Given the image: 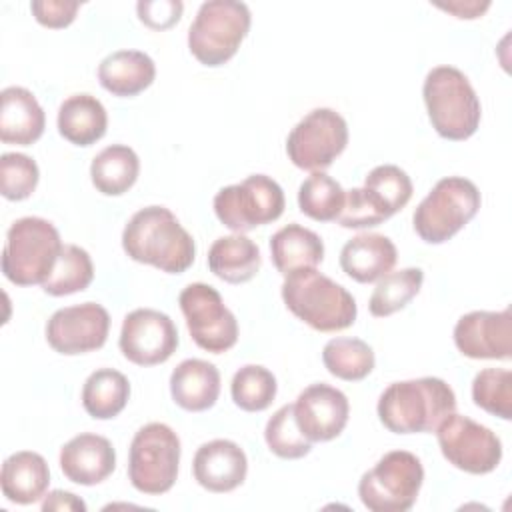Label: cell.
Listing matches in <instances>:
<instances>
[{"instance_id":"6da1fadb","label":"cell","mask_w":512,"mask_h":512,"mask_svg":"<svg viewBox=\"0 0 512 512\" xmlns=\"http://www.w3.org/2000/svg\"><path fill=\"white\" fill-rule=\"evenodd\" d=\"M122 248L132 260L168 274L188 270L196 256L194 238L164 206L138 210L124 226Z\"/></svg>"},{"instance_id":"7a4b0ae2","label":"cell","mask_w":512,"mask_h":512,"mask_svg":"<svg viewBox=\"0 0 512 512\" xmlns=\"http://www.w3.org/2000/svg\"><path fill=\"white\" fill-rule=\"evenodd\" d=\"M378 418L394 434L436 432L456 410L454 390L436 376L392 382L378 398Z\"/></svg>"},{"instance_id":"3957f363","label":"cell","mask_w":512,"mask_h":512,"mask_svg":"<svg viewBox=\"0 0 512 512\" xmlns=\"http://www.w3.org/2000/svg\"><path fill=\"white\" fill-rule=\"evenodd\" d=\"M282 300L296 318L318 332L344 330L358 314L354 296L316 268L284 276Z\"/></svg>"},{"instance_id":"277c9868","label":"cell","mask_w":512,"mask_h":512,"mask_svg":"<svg viewBox=\"0 0 512 512\" xmlns=\"http://www.w3.org/2000/svg\"><path fill=\"white\" fill-rule=\"evenodd\" d=\"M422 96L430 124L442 138L466 140L478 130L482 106L462 70L454 66L432 68L424 78Z\"/></svg>"},{"instance_id":"5b68a950","label":"cell","mask_w":512,"mask_h":512,"mask_svg":"<svg viewBox=\"0 0 512 512\" xmlns=\"http://www.w3.org/2000/svg\"><path fill=\"white\" fill-rule=\"evenodd\" d=\"M60 234L52 222L24 216L12 222L2 250V272L16 286L44 284L62 250Z\"/></svg>"},{"instance_id":"8992f818","label":"cell","mask_w":512,"mask_h":512,"mask_svg":"<svg viewBox=\"0 0 512 512\" xmlns=\"http://www.w3.org/2000/svg\"><path fill=\"white\" fill-rule=\"evenodd\" d=\"M250 10L236 0H208L188 28V48L204 66L226 64L250 30Z\"/></svg>"},{"instance_id":"52a82bcc","label":"cell","mask_w":512,"mask_h":512,"mask_svg":"<svg viewBox=\"0 0 512 512\" xmlns=\"http://www.w3.org/2000/svg\"><path fill=\"white\" fill-rule=\"evenodd\" d=\"M480 202V190L472 180L446 176L434 184L414 210V230L424 242L442 244L478 214Z\"/></svg>"},{"instance_id":"ba28073f","label":"cell","mask_w":512,"mask_h":512,"mask_svg":"<svg viewBox=\"0 0 512 512\" xmlns=\"http://www.w3.org/2000/svg\"><path fill=\"white\" fill-rule=\"evenodd\" d=\"M410 176L394 164L372 168L362 188L346 192L338 224L344 228H372L402 210L412 198Z\"/></svg>"},{"instance_id":"9c48e42d","label":"cell","mask_w":512,"mask_h":512,"mask_svg":"<svg viewBox=\"0 0 512 512\" xmlns=\"http://www.w3.org/2000/svg\"><path fill=\"white\" fill-rule=\"evenodd\" d=\"M422 482L420 458L406 450H392L362 474L358 496L370 512H406L414 506Z\"/></svg>"},{"instance_id":"30bf717a","label":"cell","mask_w":512,"mask_h":512,"mask_svg":"<svg viewBox=\"0 0 512 512\" xmlns=\"http://www.w3.org/2000/svg\"><path fill=\"white\" fill-rule=\"evenodd\" d=\"M180 438L162 422L142 426L130 444L128 478L132 486L150 496L168 492L178 478Z\"/></svg>"},{"instance_id":"8fae6325","label":"cell","mask_w":512,"mask_h":512,"mask_svg":"<svg viewBox=\"0 0 512 512\" xmlns=\"http://www.w3.org/2000/svg\"><path fill=\"white\" fill-rule=\"evenodd\" d=\"M284 206L280 184L266 174H252L240 184L220 188L214 196L216 218L236 234L278 220Z\"/></svg>"},{"instance_id":"7c38bea8","label":"cell","mask_w":512,"mask_h":512,"mask_svg":"<svg viewBox=\"0 0 512 512\" xmlns=\"http://www.w3.org/2000/svg\"><path fill=\"white\" fill-rule=\"evenodd\" d=\"M348 144V124L332 108H314L288 134L286 154L302 170L322 172Z\"/></svg>"},{"instance_id":"4fadbf2b","label":"cell","mask_w":512,"mask_h":512,"mask_svg":"<svg viewBox=\"0 0 512 512\" xmlns=\"http://www.w3.org/2000/svg\"><path fill=\"white\" fill-rule=\"evenodd\" d=\"M178 304L196 346L212 354H222L236 344V316L224 306V300L214 286L192 282L180 292Z\"/></svg>"},{"instance_id":"5bb4252c","label":"cell","mask_w":512,"mask_h":512,"mask_svg":"<svg viewBox=\"0 0 512 512\" xmlns=\"http://www.w3.org/2000/svg\"><path fill=\"white\" fill-rule=\"evenodd\" d=\"M442 456L468 474H488L502 460V442L486 426L452 412L436 428Z\"/></svg>"},{"instance_id":"9a60e30c","label":"cell","mask_w":512,"mask_h":512,"mask_svg":"<svg viewBox=\"0 0 512 512\" xmlns=\"http://www.w3.org/2000/svg\"><path fill=\"white\" fill-rule=\"evenodd\" d=\"M118 344L132 364L156 366L176 352L178 330L168 314L154 308H136L126 314Z\"/></svg>"},{"instance_id":"2e32d148","label":"cell","mask_w":512,"mask_h":512,"mask_svg":"<svg viewBox=\"0 0 512 512\" xmlns=\"http://www.w3.org/2000/svg\"><path fill=\"white\" fill-rule=\"evenodd\" d=\"M110 332V314L96 302L56 310L46 322V340L66 356L86 354L104 346Z\"/></svg>"},{"instance_id":"e0dca14e","label":"cell","mask_w":512,"mask_h":512,"mask_svg":"<svg viewBox=\"0 0 512 512\" xmlns=\"http://www.w3.org/2000/svg\"><path fill=\"white\" fill-rule=\"evenodd\" d=\"M454 344L460 354L474 360H508L512 354L510 310H474L460 316L454 326Z\"/></svg>"},{"instance_id":"ac0fdd59","label":"cell","mask_w":512,"mask_h":512,"mask_svg":"<svg viewBox=\"0 0 512 512\" xmlns=\"http://www.w3.org/2000/svg\"><path fill=\"white\" fill-rule=\"evenodd\" d=\"M350 404L342 390L318 382L304 388L294 402V418L310 442H328L348 424Z\"/></svg>"},{"instance_id":"d6986e66","label":"cell","mask_w":512,"mask_h":512,"mask_svg":"<svg viewBox=\"0 0 512 512\" xmlns=\"http://www.w3.org/2000/svg\"><path fill=\"white\" fill-rule=\"evenodd\" d=\"M194 480L208 492H232L246 480L248 458L244 450L224 438L204 442L192 460Z\"/></svg>"},{"instance_id":"ffe728a7","label":"cell","mask_w":512,"mask_h":512,"mask_svg":"<svg viewBox=\"0 0 512 512\" xmlns=\"http://www.w3.org/2000/svg\"><path fill=\"white\" fill-rule=\"evenodd\" d=\"M60 468L74 484H100L116 468L114 446L104 436L82 432L62 446Z\"/></svg>"},{"instance_id":"44dd1931","label":"cell","mask_w":512,"mask_h":512,"mask_svg":"<svg viewBox=\"0 0 512 512\" xmlns=\"http://www.w3.org/2000/svg\"><path fill=\"white\" fill-rule=\"evenodd\" d=\"M0 140L4 144L30 146L46 126V116L36 96L22 86H8L0 92Z\"/></svg>"},{"instance_id":"7402d4cb","label":"cell","mask_w":512,"mask_h":512,"mask_svg":"<svg viewBox=\"0 0 512 512\" xmlns=\"http://www.w3.org/2000/svg\"><path fill=\"white\" fill-rule=\"evenodd\" d=\"M398 260L394 242L384 234H358L340 250L342 270L356 282L368 284L392 272Z\"/></svg>"},{"instance_id":"603a6c76","label":"cell","mask_w":512,"mask_h":512,"mask_svg":"<svg viewBox=\"0 0 512 512\" xmlns=\"http://www.w3.org/2000/svg\"><path fill=\"white\" fill-rule=\"evenodd\" d=\"M172 400L188 412L212 408L220 396V372L200 358L182 360L170 374Z\"/></svg>"},{"instance_id":"cb8c5ba5","label":"cell","mask_w":512,"mask_h":512,"mask_svg":"<svg viewBox=\"0 0 512 512\" xmlns=\"http://www.w3.org/2000/svg\"><path fill=\"white\" fill-rule=\"evenodd\" d=\"M156 76L154 60L140 50H116L98 66V80L114 96L130 98L146 90Z\"/></svg>"},{"instance_id":"d4e9b609","label":"cell","mask_w":512,"mask_h":512,"mask_svg":"<svg viewBox=\"0 0 512 512\" xmlns=\"http://www.w3.org/2000/svg\"><path fill=\"white\" fill-rule=\"evenodd\" d=\"M2 494L14 504H34L46 496L50 470L38 452L22 450L8 456L2 464Z\"/></svg>"},{"instance_id":"484cf974","label":"cell","mask_w":512,"mask_h":512,"mask_svg":"<svg viewBox=\"0 0 512 512\" xmlns=\"http://www.w3.org/2000/svg\"><path fill=\"white\" fill-rule=\"evenodd\" d=\"M56 124L60 136L70 144L90 146L106 134L108 114L96 96L74 94L60 104Z\"/></svg>"},{"instance_id":"4316f807","label":"cell","mask_w":512,"mask_h":512,"mask_svg":"<svg viewBox=\"0 0 512 512\" xmlns=\"http://www.w3.org/2000/svg\"><path fill=\"white\" fill-rule=\"evenodd\" d=\"M270 254L276 270L290 276L298 270L316 268L324 258V244L316 232L300 224H288L272 234Z\"/></svg>"},{"instance_id":"83f0119b","label":"cell","mask_w":512,"mask_h":512,"mask_svg":"<svg viewBox=\"0 0 512 512\" xmlns=\"http://www.w3.org/2000/svg\"><path fill=\"white\" fill-rule=\"evenodd\" d=\"M260 264V248L244 234L222 236L214 240L208 250L210 272L228 284H242L252 280L258 274Z\"/></svg>"},{"instance_id":"f1b7e54d","label":"cell","mask_w":512,"mask_h":512,"mask_svg":"<svg viewBox=\"0 0 512 512\" xmlns=\"http://www.w3.org/2000/svg\"><path fill=\"white\" fill-rule=\"evenodd\" d=\"M140 172V160L130 146L112 144L98 152L90 164V178L104 196H120L128 192Z\"/></svg>"},{"instance_id":"f546056e","label":"cell","mask_w":512,"mask_h":512,"mask_svg":"<svg viewBox=\"0 0 512 512\" xmlns=\"http://www.w3.org/2000/svg\"><path fill=\"white\" fill-rule=\"evenodd\" d=\"M130 398L128 378L114 368L92 372L82 386V406L96 420L118 416Z\"/></svg>"},{"instance_id":"4dcf8cb0","label":"cell","mask_w":512,"mask_h":512,"mask_svg":"<svg viewBox=\"0 0 512 512\" xmlns=\"http://www.w3.org/2000/svg\"><path fill=\"white\" fill-rule=\"evenodd\" d=\"M326 370L348 382L364 380L374 368V350L360 338H332L322 350Z\"/></svg>"},{"instance_id":"1f68e13d","label":"cell","mask_w":512,"mask_h":512,"mask_svg":"<svg viewBox=\"0 0 512 512\" xmlns=\"http://www.w3.org/2000/svg\"><path fill=\"white\" fill-rule=\"evenodd\" d=\"M92 278L94 266L90 254L76 244H64L42 290L50 296H68L86 290Z\"/></svg>"},{"instance_id":"d6a6232c","label":"cell","mask_w":512,"mask_h":512,"mask_svg":"<svg viewBox=\"0 0 512 512\" xmlns=\"http://www.w3.org/2000/svg\"><path fill=\"white\" fill-rule=\"evenodd\" d=\"M344 200V188L326 172H312L298 188V206L302 214L316 222L338 220Z\"/></svg>"},{"instance_id":"836d02e7","label":"cell","mask_w":512,"mask_h":512,"mask_svg":"<svg viewBox=\"0 0 512 512\" xmlns=\"http://www.w3.org/2000/svg\"><path fill=\"white\" fill-rule=\"evenodd\" d=\"M424 272L420 268H402L384 274L368 302V310L376 318H386L402 310L422 288Z\"/></svg>"},{"instance_id":"e575fe53","label":"cell","mask_w":512,"mask_h":512,"mask_svg":"<svg viewBox=\"0 0 512 512\" xmlns=\"http://www.w3.org/2000/svg\"><path fill=\"white\" fill-rule=\"evenodd\" d=\"M276 378L274 374L258 364L242 366L230 384L232 400L238 408L246 412H262L266 410L276 398Z\"/></svg>"},{"instance_id":"d590c367","label":"cell","mask_w":512,"mask_h":512,"mask_svg":"<svg viewBox=\"0 0 512 512\" xmlns=\"http://www.w3.org/2000/svg\"><path fill=\"white\" fill-rule=\"evenodd\" d=\"M264 440L272 454L284 460H296L312 450V442L300 432L294 418V404L278 408L264 428Z\"/></svg>"},{"instance_id":"8d00e7d4","label":"cell","mask_w":512,"mask_h":512,"mask_svg":"<svg viewBox=\"0 0 512 512\" xmlns=\"http://www.w3.org/2000/svg\"><path fill=\"white\" fill-rule=\"evenodd\" d=\"M472 400L478 408L502 420L512 418V372L484 368L472 380Z\"/></svg>"},{"instance_id":"74e56055","label":"cell","mask_w":512,"mask_h":512,"mask_svg":"<svg viewBox=\"0 0 512 512\" xmlns=\"http://www.w3.org/2000/svg\"><path fill=\"white\" fill-rule=\"evenodd\" d=\"M38 164L20 152H4L0 156V192L6 200L28 198L38 184Z\"/></svg>"},{"instance_id":"f35d334b","label":"cell","mask_w":512,"mask_h":512,"mask_svg":"<svg viewBox=\"0 0 512 512\" xmlns=\"http://www.w3.org/2000/svg\"><path fill=\"white\" fill-rule=\"evenodd\" d=\"M184 4L180 0H140L136 12L142 24L152 30H166L182 16Z\"/></svg>"},{"instance_id":"ab89813d","label":"cell","mask_w":512,"mask_h":512,"mask_svg":"<svg viewBox=\"0 0 512 512\" xmlns=\"http://www.w3.org/2000/svg\"><path fill=\"white\" fill-rule=\"evenodd\" d=\"M80 2H66V0H34L30 10L38 24L46 28H66L74 22Z\"/></svg>"},{"instance_id":"60d3db41","label":"cell","mask_w":512,"mask_h":512,"mask_svg":"<svg viewBox=\"0 0 512 512\" xmlns=\"http://www.w3.org/2000/svg\"><path fill=\"white\" fill-rule=\"evenodd\" d=\"M42 510H76V512H84L86 504L82 498H78L72 492L66 490H52L50 494L44 496L42 500Z\"/></svg>"},{"instance_id":"b9f144b4","label":"cell","mask_w":512,"mask_h":512,"mask_svg":"<svg viewBox=\"0 0 512 512\" xmlns=\"http://www.w3.org/2000/svg\"><path fill=\"white\" fill-rule=\"evenodd\" d=\"M438 8L454 14L456 18H466V20H472V18H478L482 16L488 8H490V2L484 0V2H478V0H470V2H462V0H454V2H448V4H442V2H436Z\"/></svg>"}]
</instances>
